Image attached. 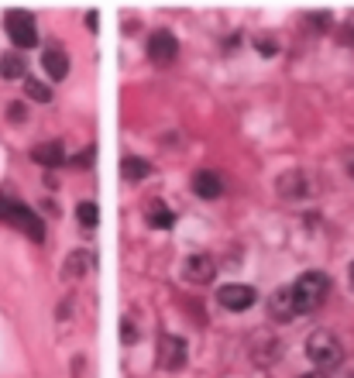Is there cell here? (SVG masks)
Masks as SVG:
<instances>
[{
    "instance_id": "cell-1",
    "label": "cell",
    "mask_w": 354,
    "mask_h": 378,
    "mask_svg": "<svg viewBox=\"0 0 354 378\" xmlns=\"http://www.w3.org/2000/svg\"><path fill=\"white\" fill-rule=\"evenodd\" d=\"M0 223H10L14 230H21L24 237H31L35 244L45 241V223L31 207L17 203L14 196H0Z\"/></svg>"
},
{
    "instance_id": "cell-2",
    "label": "cell",
    "mask_w": 354,
    "mask_h": 378,
    "mask_svg": "<svg viewBox=\"0 0 354 378\" xmlns=\"http://www.w3.org/2000/svg\"><path fill=\"white\" fill-rule=\"evenodd\" d=\"M327 289H330V278H327L323 271H303L293 285H289L296 313H313V310L323 303Z\"/></svg>"
},
{
    "instance_id": "cell-3",
    "label": "cell",
    "mask_w": 354,
    "mask_h": 378,
    "mask_svg": "<svg viewBox=\"0 0 354 378\" xmlns=\"http://www.w3.org/2000/svg\"><path fill=\"white\" fill-rule=\"evenodd\" d=\"M306 358L316 368H337L341 358H344V347H341V340L330 330H313L306 337Z\"/></svg>"
},
{
    "instance_id": "cell-4",
    "label": "cell",
    "mask_w": 354,
    "mask_h": 378,
    "mask_svg": "<svg viewBox=\"0 0 354 378\" xmlns=\"http://www.w3.org/2000/svg\"><path fill=\"white\" fill-rule=\"evenodd\" d=\"M3 31H7V38L14 42V49H31V45L38 42V28H35V17H31L28 10H7Z\"/></svg>"
},
{
    "instance_id": "cell-5",
    "label": "cell",
    "mask_w": 354,
    "mask_h": 378,
    "mask_svg": "<svg viewBox=\"0 0 354 378\" xmlns=\"http://www.w3.org/2000/svg\"><path fill=\"white\" fill-rule=\"evenodd\" d=\"M217 303H220L224 310H231V313H244V310H251V306L258 303V292H255L251 285H224V289L217 292Z\"/></svg>"
},
{
    "instance_id": "cell-6",
    "label": "cell",
    "mask_w": 354,
    "mask_h": 378,
    "mask_svg": "<svg viewBox=\"0 0 354 378\" xmlns=\"http://www.w3.org/2000/svg\"><path fill=\"white\" fill-rule=\"evenodd\" d=\"M182 365H186V340L166 333V337L159 340V368H162V372H179Z\"/></svg>"
},
{
    "instance_id": "cell-7",
    "label": "cell",
    "mask_w": 354,
    "mask_h": 378,
    "mask_svg": "<svg viewBox=\"0 0 354 378\" xmlns=\"http://www.w3.org/2000/svg\"><path fill=\"white\" fill-rule=\"evenodd\" d=\"M179 52V42L169 35V31H155L152 38H148V58L155 62V65H169Z\"/></svg>"
},
{
    "instance_id": "cell-8",
    "label": "cell",
    "mask_w": 354,
    "mask_h": 378,
    "mask_svg": "<svg viewBox=\"0 0 354 378\" xmlns=\"http://www.w3.org/2000/svg\"><path fill=\"white\" fill-rule=\"evenodd\" d=\"M214 258L210 255H189L186 265H182V278L186 282H196V285H207L214 278Z\"/></svg>"
},
{
    "instance_id": "cell-9",
    "label": "cell",
    "mask_w": 354,
    "mask_h": 378,
    "mask_svg": "<svg viewBox=\"0 0 354 378\" xmlns=\"http://www.w3.org/2000/svg\"><path fill=\"white\" fill-rule=\"evenodd\" d=\"M193 193L200 196V200H217L220 193H224V182H220V175L217 172H196L193 175Z\"/></svg>"
},
{
    "instance_id": "cell-10",
    "label": "cell",
    "mask_w": 354,
    "mask_h": 378,
    "mask_svg": "<svg viewBox=\"0 0 354 378\" xmlns=\"http://www.w3.org/2000/svg\"><path fill=\"white\" fill-rule=\"evenodd\" d=\"M31 159L38 165H45V168H59L65 162V148H62V141H45V145L31 148Z\"/></svg>"
},
{
    "instance_id": "cell-11",
    "label": "cell",
    "mask_w": 354,
    "mask_h": 378,
    "mask_svg": "<svg viewBox=\"0 0 354 378\" xmlns=\"http://www.w3.org/2000/svg\"><path fill=\"white\" fill-rule=\"evenodd\" d=\"M42 65H45L49 79H65L69 76V58H65V52H62L59 45H49L42 52Z\"/></svg>"
},
{
    "instance_id": "cell-12",
    "label": "cell",
    "mask_w": 354,
    "mask_h": 378,
    "mask_svg": "<svg viewBox=\"0 0 354 378\" xmlns=\"http://www.w3.org/2000/svg\"><path fill=\"white\" fill-rule=\"evenodd\" d=\"M268 313H272L275 320H293V317H299L293 306V292H289V289H279V292L272 296V303H268Z\"/></svg>"
},
{
    "instance_id": "cell-13",
    "label": "cell",
    "mask_w": 354,
    "mask_h": 378,
    "mask_svg": "<svg viewBox=\"0 0 354 378\" xmlns=\"http://www.w3.org/2000/svg\"><path fill=\"white\" fill-rule=\"evenodd\" d=\"M24 69H28V65H24V58L17 52H7L0 58V76H3V79H24Z\"/></svg>"
},
{
    "instance_id": "cell-14",
    "label": "cell",
    "mask_w": 354,
    "mask_h": 378,
    "mask_svg": "<svg viewBox=\"0 0 354 378\" xmlns=\"http://www.w3.org/2000/svg\"><path fill=\"white\" fill-rule=\"evenodd\" d=\"M148 223H152L155 230H169V227L176 223V214H172L166 203H152V207H148Z\"/></svg>"
},
{
    "instance_id": "cell-15",
    "label": "cell",
    "mask_w": 354,
    "mask_h": 378,
    "mask_svg": "<svg viewBox=\"0 0 354 378\" xmlns=\"http://www.w3.org/2000/svg\"><path fill=\"white\" fill-rule=\"evenodd\" d=\"M120 172H124L127 182H138V179H145V175L152 172V165L145 162V159H124V162H120Z\"/></svg>"
},
{
    "instance_id": "cell-16",
    "label": "cell",
    "mask_w": 354,
    "mask_h": 378,
    "mask_svg": "<svg viewBox=\"0 0 354 378\" xmlns=\"http://www.w3.org/2000/svg\"><path fill=\"white\" fill-rule=\"evenodd\" d=\"M24 93H28L35 104H49V100H52V90H49L45 83H38V79H24Z\"/></svg>"
},
{
    "instance_id": "cell-17",
    "label": "cell",
    "mask_w": 354,
    "mask_h": 378,
    "mask_svg": "<svg viewBox=\"0 0 354 378\" xmlns=\"http://www.w3.org/2000/svg\"><path fill=\"white\" fill-rule=\"evenodd\" d=\"M76 216H79L83 227H97V223H100V207H97V203H79V207H76Z\"/></svg>"
},
{
    "instance_id": "cell-18",
    "label": "cell",
    "mask_w": 354,
    "mask_h": 378,
    "mask_svg": "<svg viewBox=\"0 0 354 378\" xmlns=\"http://www.w3.org/2000/svg\"><path fill=\"white\" fill-rule=\"evenodd\" d=\"M83 265H86V255H83V251H79V255H72V258H69V262H65V278H79V275H83Z\"/></svg>"
},
{
    "instance_id": "cell-19",
    "label": "cell",
    "mask_w": 354,
    "mask_h": 378,
    "mask_svg": "<svg viewBox=\"0 0 354 378\" xmlns=\"http://www.w3.org/2000/svg\"><path fill=\"white\" fill-rule=\"evenodd\" d=\"M120 340H124V344H134V340H138V330H134L131 320H120Z\"/></svg>"
},
{
    "instance_id": "cell-20",
    "label": "cell",
    "mask_w": 354,
    "mask_h": 378,
    "mask_svg": "<svg viewBox=\"0 0 354 378\" xmlns=\"http://www.w3.org/2000/svg\"><path fill=\"white\" fill-rule=\"evenodd\" d=\"M341 42H344V45H354V14L344 21V28H341Z\"/></svg>"
},
{
    "instance_id": "cell-21",
    "label": "cell",
    "mask_w": 354,
    "mask_h": 378,
    "mask_svg": "<svg viewBox=\"0 0 354 378\" xmlns=\"http://www.w3.org/2000/svg\"><path fill=\"white\" fill-rule=\"evenodd\" d=\"M72 165H76V168H90V165H93V152H83V155H76V159H72Z\"/></svg>"
},
{
    "instance_id": "cell-22",
    "label": "cell",
    "mask_w": 354,
    "mask_h": 378,
    "mask_svg": "<svg viewBox=\"0 0 354 378\" xmlns=\"http://www.w3.org/2000/svg\"><path fill=\"white\" fill-rule=\"evenodd\" d=\"M10 120H14V124L24 120V104H10Z\"/></svg>"
},
{
    "instance_id": "cell-23",
    "label": "cell",
    "mask_w": 354,
    "mask_h": 378,
    "mask_svg": "<svg viewBox=\"0 0 354 378\" xmlns=\"http://www.w3.org/2000/svg\"><path fill=\"white\" fill-rule=\"evenodd\" d=\"M330 378H354V372H337V375H330Z\"/></svg>"
},
{
    "instance_id": "cell-24",
    "label": "cell",
    "mask_w": 354,
    "mask_h": 378,
    "mask_svg": "<svg viewBox=\"0 0 354 378\" xmlns=\"http://www.w3.org/2000/svg\"><path fill=\"white\" fill-rule=\"evenodd\" d=\"M351 278H354V262H351Z\"/></svg>"
}]
</instances>
